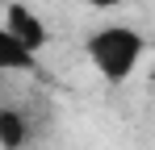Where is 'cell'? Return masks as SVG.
<instances>
[{"mask_svg":"<svg viewBox=\"0 0 155 150\" xmlns=\"http://www.w3.org/2000/svg\"><path fill=\"white\" fill-rule=\"evenodd\" d=\"M143 50H147V38L134 25H105L88 38V58L109 83H126L143 58Z\"/></svg>","mask_w":155,"mask_h":150,"instance_id":"1","label":"cell"},{"mask_svg":"<svg viewBox=\"0 0 155 150\" xmlns=\"http://www.w3.org/2000/svg\"><path fill=\"white\" fill-rule=\"evenodd\" d=\"M4 29H8L29 54H38V50L46 46V38H51L46 25H42V17H38L34 8H25V4H8V8H4Z\"/></svg>","mask_w":155,"mask_h":150,"instance_id":"2","label":"cell"},{"mask_svg":"<svg viewBox=\"0 0 155 150\" xmlns=\"http://www.w3.org/2000/svg\"><path fill=\"white\" fill-rule=\"evenodd\" d=\"M38 67V54H29L0 21V71H34Z\"/></svg>","mask_w":155,"mask_h":150,"instance_id":"3","label":"cell"},{"mask_svg":"<svg viewBox=\"0 0 155 150\" xmlns=\"http://www.w3.org/2000/svg\"><path fill=\"white\" fill-rule=\"evenodd\" d=\"M29 125L17 108H0V150H25Z\"/></svg>","mask_w":155,"mask_h":150,"instance_id":"4","label":"cell"},{"mask_svg":"<svg viewBox=\"0 0 155 150\" xmlns=\"http://www.w3.org/2000/svg\"><path fill=\"white\" fill-rule=\"evenodd\" d=\"M84 4H92V8H117V4H126V0H84Z\"/></svg>","mask_w":155,"mask_h":150,"instance_id":"5","label":"cell"}]
</instances>
